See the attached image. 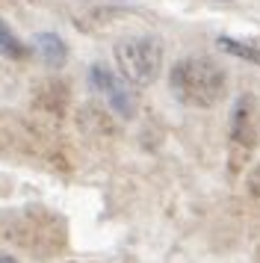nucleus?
I'll list each match as a JSON object with an SVG mask.
<instances>
[{"mask_svg":"<svg viewBox=\"0 0 260 263\" xmlns=\"http://www.w3.org/2000/svg\"><path fill=\"white\" fill-rule=\"evenodd\" d=\"M35 48H39V53H42V60H45L47 65H53V68H59L62 62L68 60L65 42H62L59 36H53V33H42V36L35 39Z\"/></svg>","mask_w":260,"mask_h":263,"instance_id":"0eeeda50","label":"nucleus"},{"mask_svg":"<svg viewBox=\"0 0 260 263\" xmlns=\"http://www.w3.org/2000/svg\"><path fill=\"white\" fill-rule=\"evenodd\" d=\"M0 263H18L15 257H9V254H0Z\"/></svg>","mask_w":260,"mask_h":263,"instance_id":"9d476101","label":"nucleus"},{"mask_svg":"<svg viewBox=\"0 0 260 263\" xmlns=\"http://www.w3.org/2000/svg\"><path fill=\"white\" fill-rule=\"evenodd\" d=\"M89 80H92V86L101 92V98H104L113 109H116L118 116H124V119H130V116H133V109H136V107H133L130 83L124 80V77H116V74L109 71L106 65H92Z\"/></svg>","mask_w":260,"mask_h":263,"instance_id":"39448f33","label":"nucleus"},{"mask_svg":"<svg viewBox=\"0 0 260 263\" xmlns=\"http://www.w3.org/2000/svg\"><path fill=\"white\" fill-rule=\"evenodd\" d=\"M0 57H6V60H24L27 57V45L3 21H0Z\"/></svg>","mask_w":260,"mask_h":263,"instance_id":"6e6552de","label":"nucleus"},{"mask_svg":"<svg viewBox=\"0 0 260 263\" xmlns=\"http://www.w3.org/2000/svg\"><path fill=\"white\" fill-rule=\"evenodd\" d=\"M169 86L180 104L195 109H210L216 104H222L228 95V74L216 60L192 53V57H183L172 65Z\"/></svg>","mask_w":260,"mask_h":263,"instance_id":"f257e3e1","label":"nucleus"},{"mask_svg":"<svg viewBox=\"0 0 260 263\" xmlns=\"http://www.w3.org/2000/svg\"><path fill=\"white\" fill-rule=\"evenodd\" d=\"M15 239L30 251H59L65 242V231L57 216L45 210H27L21 222H15Z\"/></svg>","mask_w":260,"mask_h":263,"instance_id":"7ed1b4c3","label":"nucleus"},{"mask_svg":"<svg viewBox=\"0 0 260 263\" xmlns=\"http://www.w3.org/2000/svg\"><path fill=\"white\" fill-rule=\"evenodd\" d=\"M219 48L228 50V53H234V57H239V60H248V62H257L260 65V48H254V45L236 42V39H219Z\"/></svg>","mask_w":260,"mask_h":263,"instance_id":"1a4fd4ad","label":"nucleus"},{"mask_svg":"<svg viewBox=\"0 0 260 263\" xmlns=\"http://www.w3.org/2000/svg\"><path fill=\"white\" fill-rule=\"evenodd\" d=\"M231 145L239 154H248L260 136V101L254 95H239L231 109Z\"/></svg>","mask_w":260,"mask_h":263,"instance_id":"20e7f679","label":"nucleus"},{"mask_svg":"<svg viewBox=\"0 0 260 263\" xmlns=\"http://www.w3.org/2000/svg\"><path fill=\"white\" fill-rule=\"evenodd\" d=\"M35 107L50 112V116H62L68 107V86L62 80H45L35 89Z\"/></svg>","mask_w":260,"mask_h":263,"instance_id":"423d86ee","label":"nucleus"},{"mask_svg":"<svg viewBox=\"0 0 260 263\" xmlns=\"http://www.w3.org/2000/svg\"><path fill=\"white\" fill-rule=\"evenodd\" d=\"M116 65L121 77L136 89L151 86L163 68V45L154 36H130L116 45Z\"/></svg>","mask_w":260,"mask_h":263,"instance_id":"f03ea898","label":"nucleus"}]
</instances>
